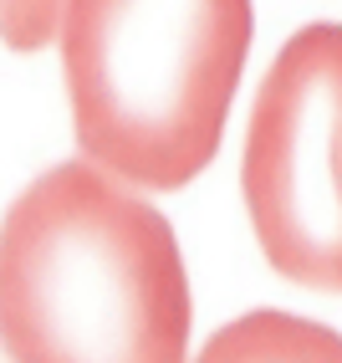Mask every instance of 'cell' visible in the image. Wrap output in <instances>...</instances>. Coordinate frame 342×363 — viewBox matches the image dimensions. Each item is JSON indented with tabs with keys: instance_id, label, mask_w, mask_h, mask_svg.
Returning <instances> with one entry per match:
<instances>
[{
	"instance_id": "1",
	"label": "cell",
	"mask_w": 342,
	"mask_h": 363,
	"mask_svg": "<svg viewBox=\"0 0 342 363\" xmlns=\"http://www.w3.org/2000/svg\"><path fill=\"white\" fill-rule=\"evenodd\" d=\"M189 266L169 215L82 159L0 215V348L11 363H189Z\"/></svg>"
},
{
	"instance_id": "2",
	"label": "cell",
	"mask_w": 342,
	"mask_h": 363,
	"mask_svg": "<svg viewBox=\"0 0 342 363\" xmlns=\"http://www.w3.org/2000/svg\"><path fill=\"white\" fill-rule=\"evenodd\" d=\"M256 36L251 0H72L57 52L82 164L133 195L205 174Z\"/></svg>"
},
{
	"instance_id": "3",
	"label": "cell",
	"mask_w": 342,
	"mask_h": 363,
	"mask_svg": "<svg viewBox=\"0 0 342 363\" xmlns=\"http://www.w3.org/2000/svg\"><path fill=\"white\" fill-rule=\"evenodd\" d=\"M240 195L276 277L342 286V26L312 21L271 57L251 103Z\"/></svg>"
},
{
	"instance_id": "4",
	"label": "cell",
	"mask_w": 342,
	"mask_h": 363,
	"mask_svg": "<svg viewBox=\"0 0 342 363\" xmlns=\"http://www.w3.org/2000/svg\"><path fill=\"white\" fill-rule=\"evenodd\" d=\"M194 363H342V333L317 318L256 307L215 328Z\"/></svg>"
}]
</instances>
